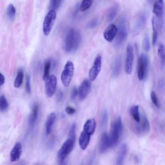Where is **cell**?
I'll list each match as a JSON object with an SVG mask.
<instances>
[{
	"mask_svg": "<svg viewBox=\"0 0 165 165\" xmlns=\"http://www.w3.org/2000/svg\"><path fill=\"white\" fill-rule=\"evenodd\" d=\"M122 119L121 117H119L111 125L109 137L110 147H114L117 144L122 134Z\"/></svg>",
	"mask_w": 165,
	"mask_h": 165,
	"instance_id": "1",
	"label": "cell"
},
{
	"mask_svg": "<svg viewBox=\"0 0 165 165\" xmlns=\"http://www.w3.org/2000/svg\"><path fill=\"white\" fill-rule=\"evenodd\" d=\"M117 29V33L114 42V46L116 49L122 45L128 36V29L125 17H123L120 20Z\"/></svg>",
	"mask_w": 165,
	"mask_h": 165,
	"instance_id": "2",
	"label": "cell"
},
{
	"mask_svg": "<svg viewBox=\"0 0 165 165\" xmlns=\"http://www.w3.org/2000/svg\"><path fill=\"white\" fill-rule=\"evenodd\" d=\"M149 60L148 56L142 53L139 57L138 65V78L140 81L146 78L148 72Z\"/></svg>",
	"mask_w": 165,
	"mask_h": 165,
	"instance_id": "3",
	"label": "cell"
},
{
	"mask_svg": "<svg viewBox=\"0 0 165 165\" xmlns=\"http://www.w3.org/2000/svg\"><path fill=\"white\" fill-rule=\"evenodd\" d=\"M75 141L69 138L63 143L57 153V158L59 163L65 161L67 155L72 151Z\"/></svg>",
	"mask_w": 165,
	"mask_h": 165,
	"instance_id": "4",
	"label": "cell"
},
{
	"mask_svg": "<svg viewBox=\"0 0 165 165\" xmlns=\"http://www.w3.org/2000/svg\"><path fill=\"white\" fill-rule=\"evenodd\" d=\"M74 66L70 61H67L65 64L61 74V80L64 86L68 87L73 78L74 73Z\"/></svg>",
	"mask_w": 165,
	"mask_h": 165,
	"instance_id": "5",
	"label": "cell"
},
{
	"mask_svg": "<svg viewBox=\"0 0 165 165\" xmlns=\"http://www.w3.org/2000/svg\"><path fill=\"white\" fill-rule=\"evenodd\" d=\"M56 18V12L54 10L50 11L45 17L43 24V32L45 36L50 33Z\"/></svg>",
	"mask_w": 165,
	"mask_h": 165,
	"instance_id": "6",
	"label": "cell"
},
{
	"mask_svg": "<svg viewBox=\"0 0 165 165\" xmlns=\"http://www.w3.org/2000/svg\"><path fill=\"white\" fill-rule=\"evenodd\" d=\"M57 80L54 75H51L46 81L45 88L46 94L49 97H51L54 94L56 89Z\"/></svg>",
	"mask_w": 165,
	"mask_h": 165,
	"instance_id": "7",
	"label": "cell"
},
{
	"mask_svg": "<svg viewBox=\"0 0 165 165\" xmlns=\"http://www.w3.org/2000/svg\"><path fill=\"white\" fill-rule=\"evenodd\" d=\"M102 57L100 55L97 56L95 59L92 67L90 70L89 77L91 81H94L99 73L101 68Z\"/></svg>",
	"mask_w": 165,
	"mask_h": 165,
	"instance_id": "8",
	"label": "cell"
},
{
	"mask_svg": "<svg viewBox=\"0 0 165 165\" xmlns=\"http://www.w3.org/2000/svg\"><path fill=\"white\" fill-rule=\"evenodd\" d=\"M133 58V49L132 45L130 44H129L127 48L125 66V71L127 74H131L132 72Z\"/></svg>",
	"mask_w": 165,
	"mask_h": 165,
	"instance_id": "9",
	"label": "cell"
},
{
	"mask_svg": "<svg viewBox=\"0 0 165 165\" xmlns=\"http://www.w3.org/2000/svg\"><path fill=\"white\" fill-rule=\"evenodd\" d=\"M91 82L88 79H85L82 82L79 87L78 94L80 99H85L91 91Z\"/></svg>",
	"mask_w": 165,
	"mask_h": 165,
	"instance_id": "10",
	"label": "cell"
},
{
	"mask_svg": "<svg viewBox=\"0 0 165 165\" xmlns=\"http://www.w3.org/2000/svg\"><path fill=\"white\" fill-rule=\"evenodd\" d=\"M117 32L118 29L115 25L110 24L104 32V38L108 42H112L116 36Z\"/></svg>",
	"mask_w": 165,
	"mask_h": 165,
	"instance_id": "11",
	"label": "cell"
},
{
	"mask_svg": "<svg viewBox=\"0 0 165 165\" xmlns=\"http://www.w3.org/2000/svg\"><path fill=\"white\" fill-rule=\"evenodd\" d=\"M75 31L73 28L67 32L65 40V49L67 52H70L73 49Z\"/></svg>",
	"mask_w": 165,
	"mask_h": 165,
	"instance_id": "12",
	"label": "cell"
},
{
	"mask_svg": "<svg viewBox=\"0 0 165 165\" xmlns=\"http://www.w3.org/2000/svg\"><path fill=\"white\" fill-rule=\"evenodd\" d=\"M22 152V146L19 142L15 145L10 153V159L11 162L18 161L20 159Z\"/></svg>",
	"mask_w": 165,
	"mask_h": 165,
	"instance_id": "13",
	"label": "cell"
},
{
	"mask_svg": "<svg viewBox=\"0 0 165 165\" xmlns=\"http://www.w3.org/2000/svg\"><path fill=\"white\" fill-rule=\"evenodd\" d=\"M164 3L163 1H157L154 4L153 12L156 18L159 19H163Z\"/></svg>",
	"mask_w": 165,
	"mask_h": 165,
	"instance_id": "14",
	"label": "cell"
},
{
	"mask_svg": "<svg viewBox=\"0 0 165 165\" xmlns=\"http://www.w3.org/2000/svg\"><path fill=\"white\" fill-rule=\"evenodd\" d=\"M122 57L118 56L114 60L112 65V73L115 77H118L121 73L122 66Z\"/></svg>",
	"mask_w": 165,
	"mask_h": 165,
	"instance_id": "15",
	"label": "cell"
},
{
	"mask_svg": "<svg viewBox=\"0 0 165 165\" xmlns=\"http://www.w3.org/2000/svg\"><path fill=\"white\" fill-rule=\"evenodd\" d=\"M119 10V5L117 3H115L110 6L106 16L107 23H110L114 20L117 15Z\"/></svg>",
	"mask_w": 165,
	"mask_h": 165,
	"instance_id": "16",
	"label": "cell"
},
{
	"mask_svg": "<svg viewBox=\"0 0 165 165\" xmlns=\"http://www.w3.org/2000/svg\"><path fill=\"white\" fill-rule=\"evenodd\" d=\"M109 147V137L107 133H104L102 134L100 142L99 150L100 153H103L105 152Z\"/></svg>",
	"mask_w": 165,
	"mask_h": 165,
	"instance_id": "17",
	"label": "cell"
},
{
	"mask_svg": "<svg viewBox=\"0 0 165 165\" xmlns=\"http://www.w3.org/2000/svg\"><path fill=\"white\" fill-rule=\"evenodd\" d=\"M127 152V146L123 144L120 148L116 161V165H123Z\"/></svg>",
	"mask_w": 165,
	"mask_h": 165,
	"instance_id": "18",
	"label": "cell"
},
{
	"mask_svg": "<svg viewBox=\"0 0 165 165\" xmlns=\"http://www.w3.org/2000/svg\"><path fill=\"white\" fill-rule=\"evenodd\" d=\"M56 117V115L54 112H52L48 117L45 124L46 132L47 135H49L50 133L52 127L55 122Z\"/></svg>",
	"mask_w": 165,
	"mask_h": 165,
	"instance_id": "19",
	"label": "cell"
},
{
	"mask_svg": "<svg viewBox=\"0 0 165 165\" xmlns=\"http://www.w3.org/2000/svg\"><path fill=\"white\" fill-rule=\"evenodd\" d=\"M90 137V135L84 131L81 132L79 138V144L82 150L86 149L87 146L89 142Z\"/></svg>",
	"mask_w": 165,
	"mask_h": 165,
	"instance_id": "20",
	"label": "cell"
},
{
	"mask_svg": "<svg viewBox=\"0 0 165 165\" xmlns=\"http://www.w3.org/2000/svg\"><path fill=\"white\" fill-rule=\"evenodd\" d=\"M96 126V122L94 119H89L84 126V131L91 135L94 132Z\"/></svg>",
	"mask_w": 165,
	"mask_h": 165,
	"instance_id": "21",
	"label": "cell"
},
{
	"mask_svg": "<svg viewBox=\"0 0 165 165\" xmlns=\"http://www.w3.org/2000/svg\"><path fill=\"white\" fill-rule=\"evenodd\" d=\"M82 40V36L81 32L77 31L75 32L73 50L74 51H77L80 46Z\"/></svg>",
	"mask_w": 165,
	"mask_h": 165,
	"instance_id": "22",
	"label": "cell"
},
{
	"mask_svg": "<svg viewBox=\"0 0 165 165\" xmlns=\"http://www.w3.org/2000/svg\"><path fill=\"white\" fill-rule=\"evenodd\" d=\"M158 54L161 62V68L163 69L165 63V45L163 43L159 44Z\"/></svg>",
	"mask_w": 165,
	"mask_h": 165,
	"instance_id": "23",
	"label": "cell"
},
{
	"mask_svg": "<svg viewBox=\"0 0 165 165\" xmlns=\"http://www.w3.org/2000/svg\"><path fill=\"white\" fill-rule=\"evenodd\" d=\"M39 112V107L38 105L36 104L33 108L31 115L29 119V123L30 125H33L35 123Z\"/></svg>",
	"mask_w": 165,
	"mask_h": 165,
	"instance_id": "24",
	"label": "cell"
},
{
	"mask_svg": "<svg viewBox=\"0 0 165 165\" xmlns=\"http://www.w3.org/2000/svg\"><path fill=\"white\" fill-rule=\"evenodd\" d=\"M145 18L143 17V15H140L137 18L134 27V32H138L143 27V25L145 23Z\"/></svg>",
	"mask_w": 165,
	"mask_h": 165,
	"instance_id": "25",
	"label": "cell"
},
{
	"mask_svg": "<svg viewBox=\"0 0 165 165\" xmlns=\"http://www.w3.org/2000/svg\"><path fill=\"white\" fill-rule=\"evenodd\" d=\"M15 7L12 3L9 4L7 7V17L10 20H12L14 18L16 14Z\"/></svg>",
	"mask_w": 165,
	"mask_h": 165,
	"instance_id": "26",
	"label": "cell"
},
{
	"mask_svg": "<svg viewBox=\"0 0 165 165\" xmlns=\"http://www.w3.org/2000/svg\"><path fill=\"white\" fill-rule=\"evenodd\" d=\"M130 112L135 121L138 123L140 122V117L139 112V106H133L130 109Z\"/></svg>",
	"mask_w": 165,
	"mask_h": 165,
	"instance_id": "27",
	"label": "cell"
},
{
	"mask_svg": "<svg viewBox=\"0 0 165 165\" xmlns=\"http://www.w3.org/2000/svg\"><path fill=\"white\" fill-rule=\"evenodd\" d=\"M24 78V74L22 71H19L17 73L15 79L14 83L15 87L18 88L19 87L23 82Z\"/></svg>",
	"mask_w": 165,
	"mask_h": 165,
	"instance_id": "28",
	"label": "cell"
},
{
	"mask_svg": "<svg viewBox=\"0 0 165 165\" xmlns=\"http://www.w3.org/2000/svg\"><path fill=\"white\" fill-rule=\"evenodd\" d=\"M142 131L144 133H147L149 132L150 129V124L147 119L145 116L142 117L141 126L140 127Z\"/></svg>",
	"mask_w": 165,
	"mask_h": 165,
	"instance_id": "29",
	"label": "cell"
},
{
	"mask_svg": "<svg viewBox=\"0 0 165 165\" xmlns=\"http://www.w3.org/2000/svg\"><path fill=\"white\" fill-rule=\"evenodd\" d=\"M152 25L153 30V33L152 35V43L153 46L155 44L158 37V28H157L155 22V18H153L152 20Z\"/></svg>",
	"mask_w": 165,
	"mask_h": 165,
	"instance_id": "30",
	"label": "cell"
},
{
	"mask_svg": "<svg viewBox=\"0 0 165 165\" xmlns=\"http://www.w3.org/2000/svg\"><path fill=\"white\" fill-rule=\"evenodd\" d=\"M94 2L92 0L82 1L80 5V10L82 12L86 11L91 6Z\"/></svg>",
	"mask_w": 165,
	"mask_h": 165,
	"instance_id": "31",
	"label": "cell"
},
{
	"mask_svg": "<svg viewBox=\"0 0 165 165\" xmlns=\"http://www.w3.org/2000/svg\"><path fill=\"white\" fill-rule=\"evenodd\" d=\"M8 103L6 97L4 95H2L0 98V110L1 112H5L8 108Z\"/></svg>",
	"mask_w": 165,
	"mask_h": 165,
	"instance_id": "32",
	"label": "cell"
},
{
	"mask_svg": "<svg viewBox=\"0 0 165 165\" xmlns=\"http://www.w3.org/2000/svg\"><path fill=\"white\" fill-rule=\"evenodd\" d=\"M63 1L62 0H51L49 6V8L51 10H55L59 8L62 4Z\"/></svg>",
	"mask_w": 165,
	"mask_h": 165,
	"instance_id": "33",
	"label": "cell"
},
{
	"mask_svg": "<svg viewBox=\"0 0 165 165\" xmlns=\"http://www.w3.org/2000/svg\"><path fill=\"white\" fill-rule=\"evenodd\" d=\"M51 62L48 61L45 64L43 79L44 81H46L49 77L50 70L51 67Z\"/></svg>",
	"mask_w": 165,
	"mask_h": 165,
	"instance_id": "34",
	"label": "cell"
},
{
	"mask_svg": "<svg viewBox=\"0 0 165 165\" xmlns=\"http://www.w3.org/2000/svg\"><path fill=\"white\" fill-rule=\"evenodd\" d=\"M142 48L146 52H148L150 49V44L148 36H146L142 42Z\"/></svg>",
	"mask_w": 165,
	"mask_h": 165,
	"instance_id": "35",
	"label": "cell"
},
{
	"mask_svg": "<svg viewBox=\"0 0 165 165\" xmlns=\"http://www.w3.org/2000/svg\"><path fill=\"white\" fill-rule=\"evenodd\" d=\"M99 19L98 18H95L90 21L87 24V27L89 29L94 28L99 25Z\"/></svg>",
	"mask_w": 165,
	"mask_h": 165,
	"instance_id": "36",
	"label": "cell"
},
{
	"mask_svg": "<svg viewBox=\"0 0 165 165\" xmlns=\"http://www.w3.org/2000/svg\"><path fill=\"white\" fill-rule=\"evenodd\" d=\"M76 125L73 124L71 127L69 134V138L74 141H75L76 139Z\"/></svg>",
	"mask_w": 165,
	"mask_h": 165,
	"instance_id": "37",
	"label": "cell"
},
{
	"mask_svg": "<svg viewBox=\"0 0 165 165\" xmlns=\"http://www.w3.org/2000/svg\"><path fill=\"white\" fill-rule=\"evenodd\" d=\"M151 99L152 102L158 108L160 107V105L158 99L155 93L153 91L151 94Z\"/></svg>",
	"mask_w": 165,
	"mask_h": 165,
	"instance_id": "38",
	"label": "cell"
},
{
	"mask_svg": "<svg viewBox=\"0 0 165 165\" xmlns=\"http://www.w3.org/2000/svg\"><path fill=\"white\" fill-rule=\"evenodd\" d=\"M26 89V91L28 94L31 93V85H30V79L28 75H27V76Z\"/></svg>",
	"mask_w": 165,
	"mask_h": 165,
	"instance_id": "39",
	"label": "cell"
},
{
	"mask_svg": "<svg viewBox=\"0 0 165 165\" xmlns=\"http://www.w3.org/2000/svg\"><path fill=\"white\" fill-rule=\"evenodd\" d=\"M78 94V91L77 88L75 87H73L71 95V98L72 99L74 100L75 99Z\"/></svg>",
	"mask_w": 165,
	"mask_h": 165,
	"instance_id": "40",
	"label": "cell"
},
{
	"mask_svg": "<svg viewBox=\"0 0 165 165\" xmlns=\"http://www.w3.org/2000/svg\"><path fill=\"white\" fill-rule=\"evenodd\" d=\"M108 119V113L107 111H105L103 115L102 121V125L103 126L105 125Z\"/></svg>",
	"mask_w": 165,
	"mask_h": 165,
	"instance_id": "41",
	"label": "cell"
},
{
	"mask_svg": "<svg viewBox=\"0 0 165 165\" xmlns=\"http://www.w3.org/2000/svg\"><path fill=\"white\" fill-rule=\"evenodd\" d=\"M66 111L67 114L72 115L75 112L76 110L71 107H68L66 108Z\"/></svg>",
	"mask_w": 165,
	"mask_h": 165,
	"instance_id": "42",
	"label": "cell"
},
{
	"mask_svg": "<svg viewBox=\"0 0 165 165\" xmlns=\"http://www.w3.org/2000/svg\"><path fill=\"white\" fill-rule=\"evenodd\" d=\"M0 86L3 85L5 82V78L3 75L1 73H0Z\"/></svg>",
	"mask_w": 165,
	"mask_h": 165,
	"instance_id": "43",
	"label": "cell"
},
{
	"mask_svg": "<svg viewBox=\"0 0 165 165\" xmlns=\"http://www.w3.org/2000/svg\"><path fill=\"white\" fill-rule=\"evenodd\" d=\"M95 157L94 156H91V159H89L87 163V165H94L95 162Z\"/></svg>",
	"mask_w": 165,
	"mask_h": 165,
	"instance_id": "44",
	"label": "cell"
},
{
	"mask_svg": "<svg viewBox=\"0 0 165 165\" xmlns=\"http://www.w3.org/2000/svg\"><path fill=\"white\" fill-rule=\"evenodd\" d=\"M63 94L61 91H59L57 95V101L58 102L61 101L63 99Z\"/></svg>",
	"mask_w": 165,
	"mask_h": 165,
	"instance_id": "45",
	"label": "cell"
},
{
	"mask_svg": "<svg viewBox=\"0 0 165 165\" xmlns=\"http://www.w3.org/2000/svg\"><path fill=\"white\" fill-rule=\"evenodd\" d=\"M79 8H80V5L79 3H78L76 6L75 9L73 14L74 17H76V16L77 15L78 12Z\"/></svg>",
	"mask_w": 165,
	"mask_h": 165,
	"instance_id": "46",
	"label": "cell"
},
{
	"mask_svg": "<svg viewBox=\"0 0 165 165\" xmlns=\"http://www.w3.org/2000/svg\"><path fill=\"white\" fill-rule=\"evenodd\" d=\"M17 165H26V162L23 161H21Z\"/></svg>",
	"mask_w": 165,
	"mask_h": 165,
	"instance_id": "47",
	"label": "cell"
},
{
	"mask_svg": "<svg viewBox=\"0 0 165 165\" xmlns=\"http://www.w3.org/2000/svg\"><path fill=\"white\" fill-rule=\"evenodd\" d=\"M59 165H67V162L65 161L61 163H59Z\"/></svg>",
	"mask_w": 165,
	"mask_h": 165,
	"instance_id": "48",
	"label": "cell"
},
{
	"mask_svg": "<svg viewBox=\"0 0 165 165\" xmlns=\"http://www.w3.org/2000/svg\"></svg>",
	"mask_w": 165,
	"mask_h": 165,
	"instance_id": "49",
	"label": "cell"
}]
</instances>
